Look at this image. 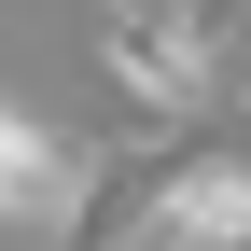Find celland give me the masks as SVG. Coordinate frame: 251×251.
I'll return each instance as SVG.
<instances>
[{
	"label": "cell",
	"instance_id": "6da1fadb",
	"mask_svg": "<svg viewBox=\"0 0 251 251\" xmlns=\"http://www.w3.org/2000/svg\"><path fill=\"white\" fill-rule=\"evenodd\" d=\"M98 196H112V181H98V140H70V126H56V112H0V224H14L28 251H84V237H98Z\"/></svg>",
	"mask_w": 251,
	"mask_h": 251
},
{
	"label": "cell",
	"instance_id": "7a4b0ae2",
	"mask_svg": "<svg viewBox=\"0 0 251 251\" xmlns=\"http://www.w3.org/2000/svg\"><path fill=\"white\" fill-rule=\"evenodd\" d=\"M209 56H224V42H209L196 0H112V14H98V70H112L140 112H168V126L209 98Z\"/></svg>",
	"mask_w": 251,
	"mask_h": 251
},
{
	"label": "cell",
	"instance_id": "3957f363",
	"mask_svg": "<svg viewBox=\"0 0 251 251\" xmlns=\"http://www.w3.org/2000/svg\"><path fill=\"white\" fill-rule=\"evenodd\" d=\"M140 237L153 251H251V153H168L140 181Z\"/></svg>",
	"mask_w": 251,
	"mask_h": 251
},
{
	"label": "cell",
	"instance_id": "277c9868",
	"mask_svg": "<svg viewBox=\"0 0 251 251\" xmlns=\"http://www.w3.org/2000/svg\"><path fill=\"white\" fill-rule=\"evenodd\" d=\"M196 14H209V42H237V28H251V0H196Z\"/></svg>",
	"mask_w": 251,
	"mask_h": 251
}]
</instances>
